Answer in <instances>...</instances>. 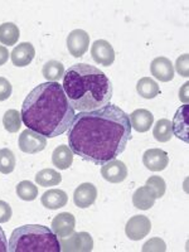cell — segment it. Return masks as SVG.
<instances>
[{"label": "cell", "mask_w": 189, "mask_h": 252, "mask_svg": "<svg viewBox=\"0 0 189 252\" xmlns=\"http://www.w3.org/2000/svg\"><path fill=\"white\" fill-rule=\"evenodd\" d=\"M136 91H138L139 96L146 98V100H152L160 94L159 85L150 77L140 78L136 83Z\"/></svg>", "instance_id": "44dd1931"}, {"label": "cell", "mask_w": 189, "mask_h": 252, "mask_svg": "<svg viewBox=\"0 0 189 252\" xmlns=\"http://www.w3.org/2000/svg\"><path fill=\"white\" fill-rule=\"evenodd\" d=\"M20 115L28 129L56 138L69 129L76 114L60 83L44 82L29 92Z\"/></svg>", "instance_id": "7a4b0ae2"}, {"label": "cell", "mask_w": 189, "mask_h": 252, "mask_svg": "<svg viewBox=\"0 0 189 252\" xmlns=\"http://www.w3.org/2000/svg\"><path fill=\"white\" fill-rule=\"evenodd\" d=\"M15 168V155L8 148L0 149V173L10 174Z\"/></svg>", "instance_id": "83f0119b"}, {"label": "cell", "mask_w": 189, "mask_h": 252, "mask_svg": "<svg viewBox=\"0 0 189 252\" xmlns=\"http://www.w3.org/2000/svg\"><path fill=\"white\" fill-rule=\"evenodd\" d=\"M10 252H61V244L52 229L39 224H27L13 231L8 244Z\"/></svg>", "instance_id": "277c9868"}, {"label": "cell", "mask_w": 189, "mask_h": 252, "mask_svg": "<svg viewBox=\"0 0 189 252\" xmlns=\"http://www.w3.org/2000/svg\"><path fill=\"white\" fill-rule=\"evenodd\" d=\"M153 135H154L155 140L159 143H166L173 138V129H172V121L168 119H160L155 124L154 129H153Z\"/></svg>", "instance_id": "603a6c76"}, {"label": "cell", "mask_w": 189, "mask_h": 252, "mask_svg": "<svg viewBox=\"0 0 189 252\" xmlns=\"http://www.w3.org/2000/svg\"><path fill=\"white\" fill-rule=\"evenodd\" d=\"M42 73L48 82H57L64 76V66L56 60L48 61L43 66Z\"/></svg>", "instance_id": "cb8c5ba5"}, {"label": "cell", "mask_w": 189, "mask_h": 252, "mask_svg": "<svg viewBox=\"0 0 189 252\" xmlns=\"http://www.w3.org/2000/svg\"><path fill=\"white\" fill-rule=\"evenodd\" d=\"M76 218L68 212H63L56 216L52 220L51 229L58 238H66L75 232Z\"/></svg>", "instance_id": "8fae6325"}, {"label": "cell", "mask_w": 189, "mask_h": 252, "mask_svg": "<svg viewBox=\"0 0 189 252\" xmlns=\"http://www.w3.org/2000/svg\"><path fill=\"white\" fill-rule=\"evenodd\" d=\"M9 60V51L6 47L0 46V66H4Z\"/></svg>", "instance_id": "d590c367"}, {"label": "cell", "mask_w": 189, "mask_h": 252, "mask_svg": "<svg viewBox=\"0 0 189 252\" xmlns=\"http://www.w3.org/2000/svg\"><path fill=\"white\" fill-rule=\"evenodd\" d=\"M152 231V222L146 216L138 215L130 218L125 226L126 236L131 241H140Z\"/></svg>", "instance_id": "52a82bcc"}, {"label": "cell", "mask_w": 189, "mask_h": 252, "mask_svg": "<svg viewBox=\"0 0 189 252\" xmlns=\"http://www.w3.org/2000/svg\"><path fill=\"white\" fill-rule=\"evenodd\" d=\"M35 56V49L33 44L28 43V42H23V43L18 44L13 49L10 58L14 66L17 67H26L29 66Z\"/></svg>", "instance_id": "2e32d148"}, {"label": "cell", "mask_w": 189, "mask_h": 252, "mask_svg": "<svg viewBox=\"0 0 189 252\" xmlns=\"http://www.w3.org/2000/svg\"><path fill=\"white\" fill-rule=\"evenodd\" d=\"M18 145L19 149L27 154H37V153L43 152L47 146V138L43 135L38 134L31 129H27L22 131L19 139H18Z\"/></svg>", "instance_id": "8992f818"}, {"label": "cell", "mask_w": 189, "mask_h": 252, "mask_svg": "<svg viewBox=\"0 0 189 252\" xmlns=\"http://www.w3.org/2000/svg\"><path fill=\"white\" fill-rule=\"evenodd\" d=\"M12 207L6 202L0 201V223H6L12 218Z\"/></svg>", "instance_id": "d6a6232c"}, {"label": "cell", "mask_w": 189, "mask_h": 252, "mask_svg": "<svg viewBox=\"0 0 189 252\" xmlns=\"http://www.w3.org/2000/svg\"><path fill=\"white\" fill-rule=\"evenodd\" d=\"M129 115L116 105L75 115L68 129L69 149L96 165H103L125 150L131 139Z\"/></svg>", "instance_id": "6da1fadb"}, {"label": "cell", "mask_w": 189, "mask_h": 252, "mask_svg": "<svg viewBox=\"0 0 189 252\" xmlns=\"http://www.w3.org/2000/svg\"><path fill=\"white\" fill-rule=\"evenodd\" d=\"M17 195L23 201H34L35 198L38 197V188L35 187V184L29 181L20 182L17 186Z\"/></svg>", "instance_id": "4316f807"}, {"label": "cell", "mask_w": 189, "mask_h": 252, "mask_svg": "<svg viewBox=\"0 0 189 252\" xmlns=\"http://www.w3.org/2000/svg\"><path fill=\"white\" fill-rule=\"evenodd\" d=\"M40 201L47 209L55 211V209H60L66 206L68 202V195L62 189H49L46 193H43Z\"/></svg>", "instance_id": "d6986e66"}, {"label": "cell", "mask_w": 189, "mask_h": 252, "mask_svg": "<svg viewBox=\"0 0 189 252\" xmlns=\"http://www.w3.org/2000/svg\"><path fill=\"white\" fill-rule=\"evenodd\" d=\"M188 86L189 83L186 82L183 86L181 87V90H179V100H181L182 102H184V105H188Z\"/></svg>", "instance_id": "836d02e7"}, {"label": "cell", "mask_w": 189, "mask_h": 252, "mask_svg": "<svg viewBox=\"0 0 189 252\" xmlns=\"http://www.w3.org/2000/svg\"><path fill=\"white\" fill-rule=\"evenodd\" d=\"M155 201H157V195H155L154 190L150 187L146 186V184L136 189L134 194H132L134 207L141 209V211H148V209L152 208L154 206Z\"/></svg>", "instance_id": "ac0fdd59"}, {"label": "cell", "mask_w": 189, "mask_h": 252, "mask_svg": "<svg viewBox=\"0 0 189 252\" xmlns=\"http://www.w3.org/2000/svg\"><path fill=\"white\" fill-rule=\"evenodd\" d=\"M8 251V241H6V236L4 233L3 228L0 227V252Z\"/></svg>", "instance_id": "e575fe53"}, {"label": "cell", "mask_w": 189, "mask_h": 252, "mask_svg": "<svg viewBox=\"0 0 189 252\" xmlns=\"http://www.w3.org/2000/svg\"><path fill=\"white\" fill-rule=\"evenodd\" d=\"M19 34V28L14 23H3L0 26V43L4 47L17 44Z\"/></svg>", "instance_id": "7402d4cb"}, {"label": "cell", "mask_w": 189, "mask_h": 252, "mask_svg": "<svg viewBox=\"0 0 189 252\" xmlns=\"http://www.w3.org/2000/svg\"><path fill=\"white\" fill-rule=\"evenodd\" d=\"M61 251L89 252L94 250V240L87 232H73L66 238H61Z\"/></svg>", "instance_id": "5b68a950"}, {"label": "cell", "mask_w": 189, "mask_h": 252, "mask_svg": "<svg viewBox=\"0 0 189 252\" xmlns=\"http://www.w3.org/2000/svg\"><path fill=\"white\" fill-rule=\"evenodd\" d=\"M52 163L53 165L61 170L68 169L73 163V153L67 145L57 146L52 154Z\"/></svg>", "instance_id": "ffe728a7"}, {"label": "cell", "mask_w": 189, "mask_h": 252, "mask_svg": "<svg viewBox=\"0 0 189 252\" xmlns=\"http://www.w3.org/2000/svg\"><path fill=\"white\" fill-rule=\"evenodd\" d=\"M62 181V175L55 169H43L35 174V183L40 187H56Z\"/></svg>", "instance_id": "d4e9b609"}, {"label": "cell", "mask_w": 189, "mask_h": 252, "mask_svg": "<svg viewBox=\"0 0 189 252\" xmlns=\"http://www.w3.org/2000/svg\"><path fill=\"white\" fill-rule=\"evenodd\" d=\"M150 72L158 81L169 82L174 78V66L172 61L166 57H157L152 61Z\"/></svg>", "instance_id": "5bb4252c"}, {"label": "cell", "mask_w": 189, "mask_h": 252, "mask_svg": "<svg viewBox=\"0 0 189 252\" xmlns=\"http://www.w3.org/2000/svg\"><path fill=\"white\" fill-rule=\"evenodd\" d=\"M101 177L110 183H121L127 178V166L124 161L112 159L101 165Z\"/></svg>", "instance_id": "9c48e42d"}, {"label": "cell", "mask_w": 189, "mask_h": 252, "mask_svg": "<svg viewBox=\"0 0 189 252\" xmlns=\"http://www.w3.org/2000/svg\"><path fill=\"white\" fill-rule=\"evenodd\" d=\"M189 55H182L177 58L175 62V71L182 76V77H188L189 76V67H188Z\"/></svg>", "instance_id": "4dcf8cb0"}, {"label": "cell", "mask_w": 189, "mask_h": 252, "mask_svg": "<svg viewBox=\"0 0 189 252\" xmlns=\"http://www.w3.org/2000/svg\"><path fill=\"white\" fill-rule=\"evenodd\" d=\"M3 125L8 132H18L22 125V115L18 110H8L3 116Z\"/></svg>", "instance_id": "484cf974"}, {"label": "cell", "mask_w": 189, "mask_h": 252, "mask_svg": "<svg viewBox=\"0 0 189 252\" xmlns=\"http://www.w3.org/2000/svg\"><path fill=\"white\" fill-rule=\"evenodd\" d=\"M144 252H149V251H160L164 252L166 251V245L161 238L154 237L152 240H149L148 242H145V245L143 246Z\"/></svg>", "instance_id": "f546056e"}, {"label": "cell", "mask_w": 189, "mask_h": 252, "mask_svg": "<svg viewBox=\"0 0 189 252\" xmlns=\"http://www.w3.org/2000/svg\"><path fill=\"white\" fill-rule=\"evenodd\" d=\"M90 46V35L83 29H75L67 37V49L75 58L82 57Z\"/></svg>", "instance_id": "ba28073f"}, {"label": "cell", "mask_w": 189, "mask_h": 252, "mask_svg": "<svg viewBox=\"0 0 189 252\" xmlns=\"http://www.w3.org/2000/svg\"><path fill=\"white\" fill-rule=\"evenodd\" d=\"M188 116H189V106L184 105L178 109L175 112V116L172 121V129L173 135H175L178 139L183 140L184 143H188L189 139V123H188Z\"/></svg>", "instance_id": "4fadbf2b"}, {"label": "cell", "mask_w": 189, "mask_h": 252, "mask_svg": "<svg viewBox=\"0 0 189 252\" xmlns=\"http://www.w3.org/2000/svg\"><path fill=\"white\" fill-rule=\"evenodd\" d=\"M91 56L101 66L109 67L115 62V51L111 44L105 39L94 40L91 46Z\"/></svg>", "instance_id": "30bf717a"}, {"label": "cell", "mask_w": 189, "mask_h": 252, "mask_svg": "<svg viewBox=\"0 0 189 252\" xmlns=\"http://www.w3.org/2000/svg\"><path fill=\"white\" fill-rule=\"evenodd\" d=\"M143 163L146 169L152 172H161L169 164L168 153L161 149H149L143 155Z\"/></svg>", "instance_id": "7c38bea8"}, {"label": "cell", "mask_w": 189, "mask_h": 252, "mask_svg": "<svg viewBox=\"0 0 189 252\" xmlns=\"http://www.w3.org/2000/svg\"><path fill=\"white\" fill-rule=\"evenodd\" d=\"M130 124L134 130L138 132H146L152 129L153 123H154V115L145 109H138L129 115Z\"/></svg>", "instance_id": "e0dca14e"}, {"label": "cell", "mask_w": 189, "mask_h": 252, "mask_svg": "<svg viewBox=\"0 0 189 252\" xmlns=\"http://www.w3.org/2000/svg\"><path fill=\"white\" fill-rule=\"evenodd\" d=\"M63 90L75 111L87 112L109 105L114 94L110 78L101 69L76 63L63 76Z\"/></svg>", "instance_id": "3957f363"}, {"label": "cell", "mask_w": 189, "mask_h": 252, "mask_svg": "<svg viewBox=\"0 0 189 252\" xmlns=\"http://www.w3.org/2000/svg\"><path fill=\"white\" fill-rule=\"evenodd\" d=\"M97 198V188L92 183H82L75 189L73 202L78 208H89Z\"/></svg>", "instance_id": "9a60e30c"}, {"label": "cell", "mask_w": 189, "mask_h": 252, "mask_svg": "<svg viewBox=\"0 0 189 252\" xmlns=\"http://www.w3.org/2000/svg\"><path fill=\"white\" fill-rule=\"evenodd\" d=\"M145 184L154 190L155 195H157V199L158 198H161L165 194L166 183L163 178L159 177V175H152L150 178H148V181H146Z\"/></svg>", "instance_id": "f1b7e54d"}, {"label": "cell", "mask_w": 189, "mask_h": 252, "mask_svg": "<svg viewBox=\"0 0 189 252\" xmlns=\"http://www.w3.org/2000/svg\"><path fill=\"white\" fill-rule=\"evenodd\" d=\"M13 87L12 83L9 82L6 78L0 77V101H5L10 97Z\"/></svg>", "instance_id": "1f68e13d"}]
</instances>
